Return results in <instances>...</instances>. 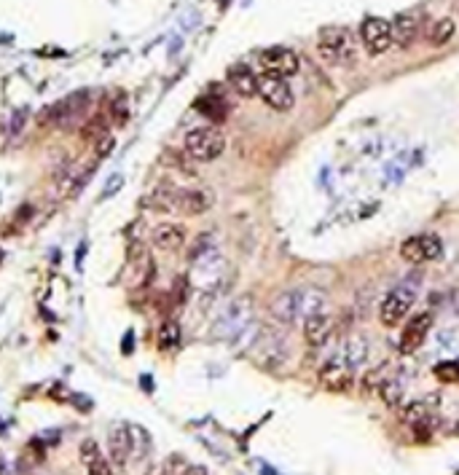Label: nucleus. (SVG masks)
Wrapping results in <instances>:
<instances>
[{
  "instance_id": "1",
  "label": "nucleus",
  "mask_w": 459,
  "mask_h": 475,
  "mask_svg": "<svg viewBox=\"0 0 459 475\" xmlns=\"http://www.w3.org/2000/svg\"><path fill=\"white\" fill-rule=\"evenodd\" d=\"M328 293L320 287H295V290H285L277 299L271 301L268 312L271 317L282 327L290 325H304L312 314H320L328 309Z\"/></svg>"
},
{
  "instance_id": "2",
  "label": "nucleus",
  "mask_w": 459,
  "mask_h": 475,
  "mask_svg": "<svg viewBox=\"0 0 459 475\" xmlns=\"http://www.w3.org/2000/svg\"><path fill=\"white\" fill-rule=\"evenodd\" d=\"M317 51L320 57L328 62V65H336V68H346L355 62V38L346 27H322L320 30V38H317Z\"/></svg>"
},
{
  "instance_id": "3",
  "label": "nucleus",
  "mask_w": 459,
  "mask_h": 475,
  "mask_svg": "<svg viewBox=\"0 0 459 475\" xmlns=\"http://www.w3.org/2000/svg\"><path fill=\"white\" fill-rule=\"evenodd\" d=\"M253 299L250 296H242L234 299L231 303H226L220 312H217L215 323H213V333L215 338L223 341H237L242 336V330L253 325Z\"/></svg>"
},
{
  "instance_id": "4",
  "label": "nucleus",
  "mask_w": 459,
  "mask_h": 475,
  "mask_svg": "<svg viewBox=\"0 0 459 475\" xmlns=\"http://www.w3.org/2000/svg\"><path fill=\"white\" fill-rule=\"evenodd\" d=\"M250 352L261 360L264 368H280L285 360H288V352H290V341H288V333L282 327H261L255 341Z\"/></svg>"
},
{
  "instance_id": "5",
  "label": "nucleus",
  "mask_w": 459,
  "mask_h": 475,
  "mask_svg": "<svg viewBox=\"0 0 459 475\" xmlns=\"http://www.w3.org/2000/svg\"><path fill=\"white\" fill-rule=\"evenodd\" d=\"M223 150H226V137L215 126H199L186 134V153L199 164L215 161Z\"/></svg>"
},
{
  "instance_id": "6",
  "label": "nucleus",
  "mask_w": 459,
  "mask_h": 475,
  "mask_svg": "<svg viewBox=\"0 0 459 475\" xmlns=\"http://www.w3.org/2000/svg\"><path fill=\"white\" fill-rule=\"evenodd\" d=\"M413 301H416V282H403V285H398V287L382 301V306H379V320H382V325L384 327L400 325V323L406 320V314L411 312Z\"/></svg>"
},
{
  "instance_id": "7",
  "label": "nucleus",
  "mask_w": 459,
  "mask_h": 475,
  "mask_svg": "<svg viewBox=\"0 0 459 475\" xmlns=\"http://www.w3.org/2000/svg\"><path fill=\"white\" fill-rule=\"evenodd\" d=\"M258 97L274 108V110H290L293 108V89L288 86V78H277V75H268V73H261L258 75Z\"/></svg>"
},
{
  "instance_id": "8",
  "label": "nucleus",
  "mask_w": 459,
  "mask_h": 475,
  "mask_svg": "<svg viewBox=\"0 0 459 475\" xmlns=\"http://www.w3.org/2000/svg\"><path fill=\"white\" fill-rule=\"evenodd\" d=\"M360 41L371 57H379L392 46V25L382 17H368L360 25Z\"/></svg>"
},
{
  "instance_id": "9",
  "label": "nucleus",
  "mask_w": 459,
  "mask_h": 475,
  "mask_svg": "<svg viewBox=\"0 0 459 475\" xmlns=\"http://www.w3.org/2000/svg\"><path fill=\"white\" fill-rule=\"evenodd\" d=\"M440 250H443V242H440V236H435V234H416V236H409V239L400 245V255H403L409 263H413V266L440 258Z\"/></svg>"
},
{
  "instance_id": "10",
  "label": "nucleus",
  "mask_w": 459,
  "mask_h": 475,
  "mask_svg": "<svg viewBox=\"0 0 459 475\" xmlns=\"http://www.w3.org/2000/svg\"><path fill=\"white\" fill-rule=\"evenodd\" d=\"M258 62H261L264 73L277 75V78H290L298 73V57H295V51L285 49V46H271V49L261 51Z\"/></svg>"
},
{
  "instance_id": "11",
  "label": "nucleus",
  "mask_w": 459,
  "mask_h": 475,
  "mask_svg": "<svg viewBox=\"0 0 459 475\" xmlns=\"http://www.w3.org/2000/svg\"><path fill=\"white\" fill-rule=\"evenodd\" d=\"M430 330H433V312H416L409 320V325L403 327V333H400V341H398L400 354H413L424 344Z\"/></svg>"
},
{
  "instance_id": "12",
  "label": "nucleus",
  "mask_w": 459,
  "mask_h": 475,
  "mask_svg": "<svg viewBox=\"0 0 459 475\" xmlns=\"http://www.w3.org/2000/svg\"><path fill=\"white\" fill-rule=\"evenodd\" d=\"M352 381H355V368L349 363H344L338 354L331 363H325L320 371V384L331 392H346L352 387Z\"/></svg>"
},
{
  "instance_id": "13",
  "label": "nucleus",
  "mask_w": 459,
  "mask_h": 475,
  "mask_svg": "<svg viewBox=\"0 0 459 475\" xmlns=\"http://www.w3.org/2000/svg\"><path fill=\"white\" fill-rule=\"evenodd\" d=\"M86 105H89V94H86V92H75V94L65 97L62 102L51 105L46 110V116H48V121L70 126L72 121H81V116L86 113Z\"/></svg>"
},
{
  "instance_id": "14",
  "label": "nucleus",
  "mask_w": 459,
  "mask_h": 475,
  "mask_svg": "<svg viewBox=\"0 0 459 475\" xmlns=\"http://www.w3.org/2000/svg\"><path fill=\"white\" fill-rule=\"evenodd\" d=\"M108 454L116 467H124L135 456V435L132 425H116L108 435Z\"/></svg>"
},
{
  "instance_id": "15",
  "label": "nucleus",
  "mask_w": 459,
  "mask_h": 475,
  "mask_svg": "<svg viewBox=\"0 0 459 475\" xmlns=\"http://www.w3.org/2000/svg\"><path fill=\"white\" fill-rule=\"evenodd\" d=\"M215 196L207 188H180L177 191V201H175V212L183 215H204L213 207Z\"/></svg>"
},
{
  "instance_id": "16",
  "label": "nucleus",
  "mask_w": 459,
  "mask_h": 475,
  "mask_svg": "<svg viewBox=\"0 0 459 475\" xmlns=\"http://www.w3.org/2000/svg\"><path fill=\"white\" fill-rule=\"evenodd\" d=\"M304 341L312 347V350H320L328 344V338L333 336V317L328 312H320V314H312L306 323H304Z\"/></svg>"
},
{
  "instance_id": "17",
  "label": "nucleus",
  "mask_w": 459,
  "mask_h": 475,
  "mask_svg": "<svg viewBox=\"0 0 459 475\" xmlns=\"http://www.w3.org/2000/svg\"><path fill=\"white\" fill-rule=\"evenodd\" d=\"M392 43L398 49H411L419 35V19L413 14H398L392 22Z\"/></svg>"
},
{
  "instance_id": "18",
  "label": "nucleus",
  "mask_w": 459,
  "mask_h": 475,
  "mask_svg": "<svg viewBox=\"0 0 459 475\" xmlns=\"http://www.w3.org/2000/svg\"><path fill=\"white\" fill-rule=\"evenodd\" d=\"M153 245L164 252L186 247V228L180 223H162L153 228Z\"/></svg>"
},
{
  "instance_id": "19",
  "label": "nucleus",
  "mask_w": 459,
  "mask_h": 475,
  "mask_svg": "<svg viewBox=\"0 0 459 475\" xmlns=\"http://www.w3.org/2000/svg\"><path fill=\"white\" fill-rule=\"evenodd\" d=\"M368 354H371L368 338H365V336H360V333H349V336H346V341L341 344V352H338V357H341L344 363H349L352 368H360V365H365Z\"/></svg>"
},
{
  "instance_id": "20",
  "label": "nucleus",
  "mask_w": 459,
  "mask_h": 475,
  "mask_svg": "<svg viewBox=\"0 0 459 475\" xmlns=\"http://www.w3.org/2000/svg\"><path fill=\"white\" fill-rule=\"evenodd\" d=\"M228 83L240 97H258V75L247 65H234L228 70Z\"/></svg>"
},
{
  "instance_id": "21",
  "label": "nucleus",
  "mask_w": 459,
  "mask_h": 475,
  "mask_svg": "<svg viewBox=\"0 0 459 475\" xmlns=\"http://www.w3.org/2000/svg\"><path fill=\"white\" fill-rule=\"evenodd\" d=\"M81 459H84L89 475H113L110 465L105 462V454L97 446V441H84L81 443Z\"/></svg>"
},
{
  "instance_id": "22",
  "label": "nucleus",
  "mask_w": 459,
  "mask_h": 475,
  "mask_svg": "<svg viewBox=\"0 0 459 475\" xmlns=\"http://www.w3.org/2000/svg\"><path fill=\"white\" fill-rule=\"evenodd\" d=\"M177 185L175 183H169V180H162L153 191H150V196H148V201H150V207H156V210H164V212H172L175 210V201H177Z\"/></svg>"
},
{
  "instance_id": "23",
  "label": "nucleus",
  "mask_w": 459,
  "mask_h": 475,
  "mask_svg": "<svg viewBox=\"0 0 459 475\" xmlns=\"http://www.w3.org/2000/svg\"><path fill=\"white\" fill-rule=\"evenodd\" d=\"M196 110H199L204 119L215 121V124L226 121V116H228V105L220 100V97H213V94L199 97V100H196Z\"/></svg>"
},
{
  "instance_id": "24",
  "label": "nucleus",
  "mask_w": 459,
  "mask_h": 475,
  "mask_svg": "<svg viewBox=\"0 0 459 475\" xmlns=\"http://www.w3.org/2000/svg\"><path fill=\"white\" fill-rule=\"evenodd\" d=\"M454 32H457V25H454V19L443 17V19L433 22L430 32H427V41H430V46H446V43H449V41L454 38Z\"/></svg>"
},
{
  "instance_id": "25",
  "label": "nucleus",
  "mask_w": 459,
  "mask_h": 475,
  "mask_svg": "<svg viewBox=\"0 0 459 475\" xmlns=\"http://www.w3.org/2000/svg\"><path fill=\"white\" fill-rule=\"evenodd\" d=\"M215 236L213 234H202V236H196L191 245V250H188V261H199V258H204V255H210V252H215Z\"/></svg>"
},
{
  "instance_id": "26",
  "label": "nucleus",
  "mask_w": 459,
  "mask_h": 475,
  "mask_svg": "<svg viewBox=\"0 0 459 475\" xmlns=\"http://www.w3.org/2000/svg\"><path fill=\"white\" fill-rule=\"evenodd\" d=\"M180 344V325L175 320H167L159 330V347L162 350H175Z\"/></svg>"
},
{
  "instance_id": "27",
  "label": "nucleus",
  "mask_w": 459,
  "mask_h": 475,
  "mask_svg": "<svg viewBox=\"0 0 459 475\" xmlns=\"http://www.w3.org/2000/svg\"><path fill=\"white\" fill-rule=\"evenodd\" d=\"M433 374L438 381L443 384H457L459 381V360H446V363H438L433 368Z\"/></svg>"
},
{
  "instance_id": "28",
  "label": "nucleus",
  "mask_w": 459,
  "mask_h": 475,
  "mask_svg": "<svg viewBox=\"0 0 459 475\" xmlns=\"http://www.w3.org/2000/svg\"><path fill=\"white\" fill-rule=\"evenodd\" d=\"M379 390H382V398H384L387 405H398L403 398V381H398V378H384Z\"/></svg>"
},
{
  "instance_id": "29",
  "label": "nucleus",
  "mask_w": 459,
  "mask_h": 475,
  "mask_svg": "<svg viewBox=\"0 0 459 475\" xmlns=\"http://www.w3.org/2000/svg\"><path fill=\"white\" fill-rule=\"evenodd\" d=\"M427 411H430V408H427V403H411L409 408H403V419H406V422H411V425H419V422H424V419H427Z\"/></svg>"
},
{
  "instance_id": "30",
  "label": "nucleus",
  "mask_w": 459,
  "mask_h": 475,
  "mask_svg": "<svg viewBox=\"0 0 459 475\" xmlns=\"http://www.w3.org/2000/svg\"><path fill=\"white\" fill-rule=\"evenodd\" d=\"M121 185H124V177L121 175H110L108 177V183H105V188L99 191V199L105 201V199H113L116 194L121 191Z\"/></svg>"
},
{
  "instance_id": "31",
  "label": "nucleus",
  "mask_w": 459,
  "mask_h": 475,
  "mask_svg": "<svg viewBox=\"0 0 459 475\" xmlns=\"http://www.w3.org/2000/svg\"><path fill=\"white\" fill-rule=\"evenodd\" d=\"M110 116L116 119V124H126V119H129V105H126V97H119V100L113 102Z\"/></svg>"
},
{
  "instance_id": "32",
  "label": "nucleus",
  "mask_w": 459,
  "mask_h": 475,
  "mask_svg": "<svg viewBox=\"0 0 459 475\" xmlns=\"http://www.w3.org/2000/svg\"><path fill=\"white\" fill-rule=\"evenodd\" d=\"M113 148H116V137H113V134H102V137L97 140V156H108Z\"/></svg>"
},
{
  "instance_id": "33",
  "label": "nucleus",
  "mask_w": 459,
  "mask_h": 475,
  "mask_svg": "<svg viewBox=\"0 0 459 475\" xmlns=\"http://www.w3.org/2000/svg\"><path fill=\"white\" fill-rule=\"evenodd\" d=\"M24 116H27V110H19V113H14V121H11V134H17V129H22Z\"/></svg>"
},
{
  "instance_id": "34",
  "label": "nucleus",
  "mask_w": 459,
  "mask_h": 475,
  "mask_svg": "<svg viewBox=\"0 0 459 475\" xmlns=\"http://www.w3.org/2000/svg\"><path fill=\"white\" fill-rule=\"evenodd\" d=\"M84 255H86V242H81V245H78V255H75V269H78V272H84V269H81Z\"/></svg>"
},
{
  "instance_id": "35",
  "label": "nucleus",
  "mask_w": 459,
  "mask_h": 475,
  "mask_svg": "<svg viewBox=\"0 0 459 475\" xmlns=\"http://www.w3.org/2000/svg\"><path fill=\"white\" fill-rule=\"evenodd\" d=\"M132 347H135V338H132V330H129L126 338H124V352H132Z\"/></svg>"
},
{
  "instance_id": "36",
  "label": "nucleus",
  "mask_w": 459,
  "mask_h": 475,
  "mask_svg": "<svg viewBox=\"0 0 459 475\" xmlns=\"http://www.w3.org/2000/svg\"><path fill=\"white\" fill-rule=\"evenodd\" d=\"M0 261H3V250H0Z\"/></svg>"
}]
</instances>
